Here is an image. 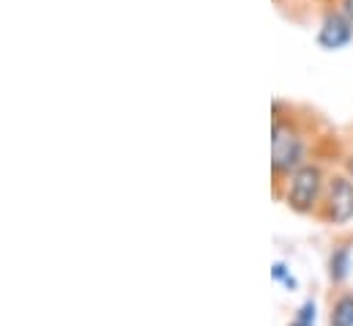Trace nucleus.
Masks as SVG:
<instances>
[{
	"label": "nucleus",
	"instance_id": "f257e3e1",
	"mask_svg": "<svg viewBox=\"0 0 353 326\" xmlns=\"http://www.w3.org/2000/svg\"><path fill=\"white\" fill-rule=\"evenodd\" d=\"M301 160V140L299 135L282 124V121H274V132H271V164L276 173H288L293 170Z\"/></svg>",
	"mask_w": 353,
	"mask_h": 326
},
{
	"label": "nucleus",
	"instance_id": "f03ea898",
	"mask_svg": "<svg viewBox=\"0 0 353 326\" xmlns=\"http://www.w3.org/2000/svg\"><path fill=\"white\" fill-rule=\"evenodd\" d=\"M321 192V170L315 164H304L290 175L288 186V203L296 211H310Z\"/></svg>",
	"mask_w": 353,
	"mask_h": 326
},
{
	"label": "nucleus",
	"instance_id": "7ed1b4c3",
	"mask_svg": "<svg viewBox=\"0 0 353 326\" xmlns=\"http://www.w3.org/2000/svg\"><path fill=\"white\" fill-rule=\"evenodd\" d=\"M329 217L334 222H348L353 217V184L345 175H337L329 186Z\"/></svg>",
	"mask_w": 353,
	"mask_h": 326
},
{
	"label": "nucleus",
	"instance_id": "20e7f679",
	"mask_svg": "<svg viewBox=\"0 0 353 326\" xmlns=\"http://www.w3.org/2000/svg\"><path fill=\"white\" fill-rule=\"evenodd\" d=\"M351 33H353V25L345 19V14H329L321 25V44L326 50H340L343 44L351 41Z\"/></svg>",
	"mask_w": 353,
	"mask_h": 326
},
{
	"label": "nucleus",
	"instance_id": "39448f33",
	"mask_svg": "<svg viewBox=\"0 0 353 326\" xmlns=\"http://www.w3.org/2000/svg\"><path fill=\"white\" fill-rule=\"evenodd\" d=\"M332 326H353V296H345L334 305Z\"/></svg>",
	"mask_w": 353,
	"mask_h": 326
},
{
	"label": "nucleus",
	"instance_id": "423d86ee",
	"mask_svg": "<svg viewBox=\"0 0 353 326\" xmlns=\"http://www.w3.org/2000/svg\"><path fill=\"white\" fill-rule=\"evenodd\" d=\"M345 266H348V255L345 252H337L334 260H332V277L334 280H343L345 277Z\"/></svg>",
	"mask_w": 353,
	"mask_h": 326
},
{
	"label": "nucleus",
	"instance_id": "0eeeda50",
	"mask_svg": "<svg viewBox=\"0 0 353 326\" xmlns=\"http://www.w3.org/2000/svg\"><path fill=\"white\" fill-rule=\"evenodd\" d=\"M312 321H315V305L307 302V305L301 307V316L293 321V326H312Z\"/></svg>",
	"mask_w": 353,
	"mask_h": 326
},
{
	"label": "nucleus",
	"instance_id": "6e6552de",
	"mask_svg": "<svg viewBox=\"0 0 353 326\" xmlns=\"http://www.w3.org/2000/svg\"><path fill=\"white\" fill-rule=\"evenodd\" d=\"M343 14H345V19L353 25V0H343Z\"/></svg>",
	"mask_w": 353,
	"mask_h": 326
}]
</instances>
